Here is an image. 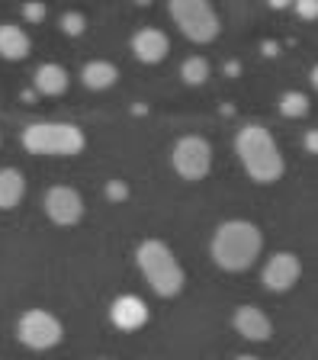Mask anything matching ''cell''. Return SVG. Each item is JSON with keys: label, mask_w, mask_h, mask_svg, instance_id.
I'll return each mask as SVG.
<instances>
[{"label": "cell", "mask_w": 318, "mask_h": 360, "mask_svg": "<svg viewBox=\"0 0 318 360\" xmlns=\"http://www.w3.org/2000/svg\"><path fill=\"white\" fill-rule=\"evenodd\" d=\"M212 264L225 274H244L264 257V232L251 219H225L209 238Z\"/></svg>", "instance_id": "obj_1"}, {"label": "cell", "mask_w": 318, "mask_h": 360, "mask_svg": "<svg viewBox=\"0 0 318 360\" xmlns=\"http://www.w3.org/2000/svg\"><path fill=\"white\" fill-rule=\"evenodd\" d=\"M235 155L248 180L258 187H273L286 174V158H283L280 145H277L270 129L260 126V122H248V126L238 129Z\"/></svg>", "instance_id": "obj_2"}, {"label": "cell", "mask_w": 318, "mask_h": 360, "mask_svg": "<svg viewBox=\"0 0 318 360\" xmlns=\"http://www.w3.org/2000/svg\"><path fill=\"white\" fill-rule=\"evenodd\" d=\"M135 267L158 300H174L187 286V270L164 238H145L135 248Z\"/></svg>", "instance_id": "obj_3"}, {"label": "cell", "mask_w": 318, "mask_h": 360, "mask_svg": "<svg viewBox=\"0 0 318 360\" xmlns=\"http://www.w3.org/2000/svg\"><path fill=\"white\" fill-rule=\"evenodd\" d=\"M20 142L36 158H77L87 148V132H84L77 122L42 120V122L23 126Z\"/></svg>", "instance_id": "obj_4"}, {"label": "cell", "mask_w": 318, "mask_h": 360, "mask_svg": "<svg viewBox=\"0 0 318 360\" xmlns=\"http://www.w3.org/2000/svg\"><path fill=\"white\" fill-rule=\"evenodd\" d=\"M167 13L180 30V36L193 45H209L222 32L219 10L212 0H167Z\"/></svg>", "instance_id": "obj_5"}, {"label": "cell", "mask_w": 318, "mask_h": 360, "mask_svg": "<svg viewBox=\"0 0 318 360\" xmlns=\"http://www.w3.org/2000/svg\"><path fill=\"white\" fill-rule=\"evenodd\" d=\"M16 341L29 351H52L65 341V325L48 309H26L16 319Z\"/></svg>", "instance_id": "obj_6"}, {"label": "cell", "mask_w": 318, "mask_h": 360, "mask_svg": "<svg viewBox=\"0 0 318 360\" xmlns=\"http://www.w3.org/2000/svg\"><path fill=\"white\" fill-rule=\"evenodd\" d=\"M171 167L180 180L199 184L212 171V145L203 135H180L171 148Z\"/></svg>", "instance_id": "obj_7"}, {"label": "cell", "mask_w": 318, "mask_h": 360, "mask_svg": "<svg viewBox=\"0 0 318 360\" xmlns=\"http://www.w3.org/2000/svg\"><path fill=\"white\" fill-rule=\"evenodd\" d=\"M299 280H303V257L296 255V251H273L264 261V267H260V283H264V290L277 292V296L296 290Z\"/></svg>", "instance_id": "obj_8"}, {"label": "cell", "mask_w": 318, "mask_h": 360, "mask_svg": "<svg viewBox=\"0 0 318 360\" xmlns=\"http://www.w3.org/2000/svg\"><path fill=\"white\" fill-rule=\"evenodd\" d=\"M42 212H46V219L52 225H58V229H71V225H77L84 219L87 206H84V196L77 193L74 187H68V184H55V187H48L46 196H42Z\"/></svg>", "instance_id": "obj_9"}, {"label": "cell", "mask_w": 318, "mask_h": 360, "mask_svg": "<svg viewBox=\"0 0 318 360\" xmlns=\"http://www.w3.org/2000/svg\"><path fill=\"white\" fill-rule=\"evenodd\" d=\"M232 328H235L244 341H251V345H264V341L273 338V319L260 306L241 302V306L232 312Z\"/></svg>", "instance_id": "obj_10"}, {"label": "cell", "mask_w": 318, "mask_h": 360, "mask_svg": "<svg viewBox=\"0 0 318 360\" xmlns=\"http://www.w3.org/2000/svg\"><path fill=\"white\" fill-rule=\"evenodd\" d=\"M148 319H152V309H148V302L142 300V296H135V292H122V296H116L113 302H110V322L116 325L119 331H138L148 325Z\"/></svg>", "instance_id": "obj_11"}, {"label": "cell", "mask_w": 318, "mask_h": 360, "mask_svg": "<svg viewBox=\"0 0 318 360\" xmlns=\"http://www.w3.org/2000/svg\"><path fill=\"white\" fill-rule=\"evenodd\" d=\"M129 49L135 55V61H142V65H161L171 55V36L158 26H142V30L132 32Z\"/></svg>", "instance_id": "obj_12"}, {"label": "cell", "mask_w": 318, "mask_h": 360, "mask_svg": "<svg viewBox=\"0 0 318 360\" xmlns=\"http://www.w3.org/2000/svg\"><path fill=\"white\" fill-rule=\"evenodd\" d=\"M32 55V39L20 22H0V58L26 61Z\"/></svg>", "instance_id": "obj_13"}, {"label": "cell", "mask_w": 318, "mask_h": 360, "mask_svg": "<svg viewBox=\"0 0 318 360\" xmlns=\"http://www.w3.org/2000/svg\"><path fill=\"white\" fill-rule=\"evenodd\" d=\"M32 84L42 97H61V94H68L71 87V75L65 65H55V61H46V65L36 68V75H32Z\"/></svg>", "instance_id": "obj_14"}, {"label": "cell", "mask_w": 318, "mask_h": 360, "mask_svg": "<svg viewBox=\"0 0 318 360\" xmlns=\"http://www.w3.org/2000/svg\"><path fill=\"white\" fill-rule=\"evenodd\" d=\"M81 84L87 90H110L119 84V68L106 58H93L81 68Z\"/></svg>", "instance_id": "obj_15"}, {"label": "cell", "mask_w": 318, "mask_h": 360, "mask_svg": "<svg viewBox=\"0 0 318 360\" xmlns=\"http://www.w3.org/2000/svg\"><path fill=\"white\" fill-rule=\"evenodd\" d=\"M26 196V177L20 167H0V212H13Z\"/></svg>", "instance_id": "obj_16"}, {"label": "cell", "mask_w": 318, "mask_h": 360, "mask_svg": "<svg viewBox=\"0 0 318 360\" xmlns=\"http://www.w3.org/2000/svg\"><path fill=\"white\" fill-rule=\"evenodd\" d=\"M209 77H212V65L206 61V55H190V58H183L180 81L187 84V87H203Z\"/></svg>", "instance_id": "obj_17"}, {"label": "cell", "mask_w": 318, "mask_h": 360, "mask_svg": "<svg viewBox=\"0 0 318 360\" xmlns=\"http://www.w3.org/2000/svg\"><path fill=\"white\" fill-rule=\"evenodd\" d=\"M309 94H303V90H286V94H280V103H277V110H280L283 120H303V116H309Z\"/></svg>", "instance_id": "obj_18"}, {"label": "cell", "mask_w": 318, "mask_h": 360, "mask_svg": "<svg viewBox=\"0 0 318 360\" xmlns=\"http://www.w3.org/2000/svg\"><path fill=\"white\" fill-rule=\"evenodd\" d=\"M293 10H296V16L305 22L318 20V0H293Z\"/></svg>", "instance_id": "obj_19"}, {"label": "cell", "mask_w": 318, "mask_h": 360, "mask_svg": "<svg viewBox=\"0 0 318 360\" xmlns=\"http://www.w3.org/2000/svg\"><path fill=\"white\" fill-rule=\"evenodd\" d=\"M61 26H65V32H68V36H81L84 26H87V20H84L81 13H65V16H61Z\"/></svg>", "instance_id": "obj_20"}, {"label": "cell", "mask_w": 318, "mask_h": 360, "mask_svg": "<svg viewBox=\"0 0 318 360\" xmlns=\"http://www.w3.org/2000/svg\"><path fill=\"white\" fill-rule=\"evenodd\" d=\"M23 16H26V22H39V20H46V7L32 0V4H26V7H23Z\"/></svg>", "instance_id": "obj_21"}, {"label": "cell", "mask_w": 318, "mask_h": 360, "mask_svg": "<svg viewBox=\"0 0 318 360\" xmlns=\"http://www.w3.org/2000/svg\"><path fill=\"white\" fill-rule=\"evenodd\" d=\"M303 148L318 158V129H309V132L303 135Z\"/></svg>", "instance_id": "obj_22"}, {"label": "cell", "mask_w": 318, "mask_h": 360, "mask_svg": "<svg viewBox=\"0 0 318 360\" xmlns=\"http://www.w3.org/2000/svg\"><path fill=\"white\" fill-rule=\"evenodd\" d=\"M270 7L273 10H286V7H293V0H270Z\"/></svg>", "instance_id": "obj_23"}, {"label": "cell", "mask_w": 318, "mask_h": 360, "mask_svg": "<svg viewBox=\"0 0 318 360\" xmlns=\"http://www.w3.org/2000/svg\"><path fill=\"white\" fill-rule=\"evenodd\" d=\"M309 81H312V87L318 90V65H312V71H309Z\"/></svg>", "instance_id": "obj_24"}, {"label": "cell", "mask_w": 318, "mask_h": 360, "mask_svg": "<svg viewBox=\"0 0 318 360\" xmlns=\"http://www.w3.org/2000/svg\"><path fill=\"white\" fill-rule=\"evenodd\" d=\"M232 360H260V357H254V354H238V357H232Z\"/></svg>", "instance_id": "obj_25"}, {"label": "cell", "mask_w": 318, "mask_h": 360, "mask_svg": "<svg viewBox=\"0 0 318 360\" xmlns=\"http://www.w3.org/2000/svg\"><path fill=\"white\" fill-rule=\"evenodd\" d=\"M138 7H148V4H154V0H135Z\"/></svg>", "instance_id": "obj_26"}, {"label": "cell", "mask_w": 318, "mask_h": 360, "mask_svg": "<svg viewBox=\"0 0 318 360\" xmlns=\"http://www.w3.org/2000/svg\"><path fill=\"white\" fill-rule=\"evenodd\" d=\"M100 360H113V357H100Z\"/></svg>", "instance_id": "obj_27"}, {"label": "cell", "mask_w": 318, "mask_h": 360, "mask_svg": "<svg viewBox=\"0 0 318 360\" xmlns=\"http://www.w3.org/2000/svg\"><path fill=\"white\" fill-rule=\"evenodd\" d=\"M0 142H4V135H0Z\"/></svg>", "instance_id": "obj_28"}]
</instances>
